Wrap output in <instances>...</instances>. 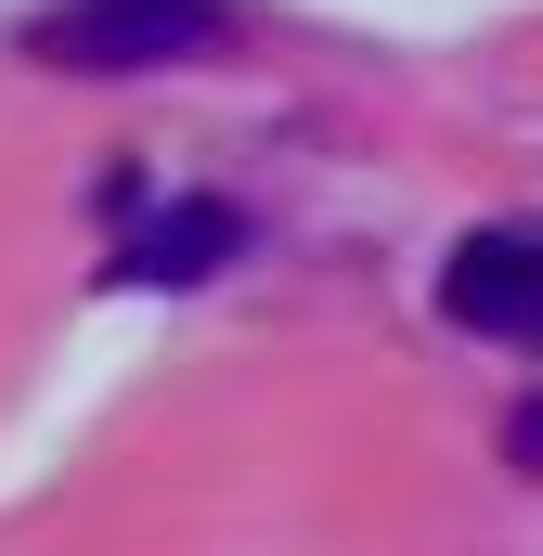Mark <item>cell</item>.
I'll list each match as a JSON object with an SVG mask.
<instances>
[{
  "label": "cell",
  "instance_id": "cell-1",
  "mask_svg": "<svg viewBox=\"0 0 543 556\" xmlns=\"http://www.w3.org/2000/svg\"><path fill=\"white\" fill-rule=\"evenodd\" d=\"M220 39H233V0H39L26 13V52L65 78H155Z\"/></svg>",
  "mask_w": 543,
  "mask_h": 556
},
{
  "label": "cell",
  "instance_id": "cell-2",
  "mask_svg": "<svg viewBox=\"0 0 543 556\" xmlns=\"http://www.w3.org/2000/svg\"><path fill=\"white\" fill-rule=\"evenodd\" d=\"M440 324L505 337V350H543V220H479L440 260Z\"/></svg>",
  "mask_w": 543,
  "mask_h": 556
},
{
  "label": "cell",
  "instance_id": "cell-3",
  "mask_svg": "<svg viewBox=\"0 0 543 556\" xmlns=\"http://www.w3.org/2000/svg\"><path fill=\"white\" fill-rule=\"evenodd\" d=\"M220 260H247V207L233 194H168V207H130L104 285H207Z\"/></svg>",
  "mask_w": 543,
  "mask_h": 556
},
{
  "label": "cell",
  "instance_id": "cell-4",
  "mask_svg": "<svg viewBox=\"0 0 543 556\" xmlns=\"http://www.w3.org/2000/svg\"><path fill=\"white\" fill-rule=\"evenodd\" d=\"M505 466H518V479H543V389L505 415Z\"/></svg>",
  "mask_w": 543,
  "mask_h": 556
}]
</instances>
